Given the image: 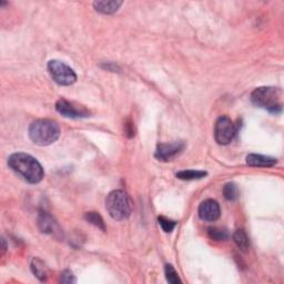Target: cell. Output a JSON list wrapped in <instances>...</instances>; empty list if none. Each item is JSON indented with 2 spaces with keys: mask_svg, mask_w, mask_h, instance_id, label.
Here are the masks:
<instances>
[{
  "mask_svg": "<svg viewBox=\"0 0 284 284\" xmlns=\"http://www.w3.org/2000/svg\"><path fill=\"white\" fill-rule=\"evenodd\" d=\"M48 71L53 81L60 86H71L77 81V75L74 69L60 60H50Z\"/></svg>",
  "mask_w": 284,
  "mask_h": 284,
  "instance_id": "5b68a950",
  "label": "cell"
},
{
  "mask_svg": "<svg viewBox=\"0 0 284 284\" xmlns=\"http://www.w3.org/2000/svg\"><path fill=\"white\" fill-rule=\"evenodd\" d=\"M105 209L114 220H126L131 215V202L128 194L122 190L110 192L105 199Z\"/></svg>",
  "mask_w": 284,
  "mask_h": 284,
  "instance_id": "277c9868",
  "label": "cell"
},
{
  "mask_svg": "<svg viewBox=\"0 0 284 284\" xmlns=\"http://www.w3.org/2000/svg\"><path fill=\"white\" fill-rule=\"evenodd\" d=\"M85 219H86V221L89 222V223H91L92 226H94L96 228L100 229L102 231V232H104L105 231V224H104V221H103V219L102 217L99 215V213L97 212H87L86 215H85Z\"/></svg>",
  "mask_w": 284,
  "mask_h": 284,
  "instance_id": "2e32d148",
  "label": "cell"
},
{
  "mask_svg": "<svg viewBox=\"0 0 284 284\" xmlns=\"http://www.w3.org/2000/svg\"><path fill=\"white\" fill-rule=\"evenodd\" d=\"M122 2H94L93 8L103 15H112L118 11Z\"/></svg>",
  "mask_w": 284,
  "mask_h": 284,
  "instance_id": "7c38bea8",
  "label": "cell"
},
{
  "mask_svg": "<svg viewBox=\"0 0 284 284\" xmlns=\"http://www.w3.org/2000/svg\"><path fill=\"white\" fill-rule=\"evenodd\" d=\"M185 149V144L182 141L171 142V144L158 145L156 150V158L160 161H170L176 155Z\"/></svg>",
  "mask_w": 284,
  "mask_h": 284,
  "instance_id": "ba28073f",
  "label": "cell"
},
{
  "mask_svg": "<svg viewBox=\"0 0 284 284\" xmlns=\"http://www.w3.org/2000/svg\"><path fill=\"white\" fill-rule=\"evenodd\" d=\"M206 174L205 171H199V170H183L176 173V178L180 180H199L202 179Z\"/></svg>",
  "mask_w": 284,
  "mask_h": 284,
  "instance_id": "9a60e30c",
  "label": "cell"
},
{
  "mask_svg": "<svg viewBox=\"0 0 284 284\" xmlns=\"http://www.w3.org/2000/svg\"><path fill=\"white\" fill-rule=\"evenodd\" d=\"M239 188L233 182H229L223 187V195L228 201H235L239 198Z\"/></svg>",
  "mask_w": 284,
  "mask_h": 284,
  "instance_id": "e0dca14e",
  "label": "cell"
},
{
  "mask_svg": "<svg viewBox=\"0 0 284 284\" xmlns=\"http://www.w3.org/2000/svg\"><path fill=\"white\" fill-rule=\"evenodd\" d=\"M238 128L227 116L219 118L215 124V139L220 146H227L233 141Z\"/></svg>",
  "mask_w": 284,
  "mask_h": 284,
  "instance_id": "8992f818",
  "label": "cell"
},
{
  "mask_svg": "<svg viewBox=\"0 0 284 284\" xmlns=\"http://www.w3.org/2000/svg\"><path fill=\"white\" fill-rule=\"evenodd\" d=\"M8 165L16 173L21 175L27 182L39 183L44 179V169L38 160L28 153L17 152L11 155L8 159Z\"/></svg>",
  "mask_w": 284,
  "mask_h": 284,
  "instance_id": "6da1fadb",
  "label": "cell"
},
{
  "mask_svg": "<svg viewBox=\"0 0 284 284\" xmlns=\"http://www.w3.org/2000/svg\"><path fill=\"white\" fill-rule=\"evenodd\" d=\"M38 228L43 233L56 234L59 232V226L50 213L47 211H40L38 215Z\"/></svg>",
  "mask_w": 284,
  "mask_h": 284,
  "instance_id": "30bf717a",
  "label": "cell"
},
{
  "mask_svg": "<svg viewBox=\"0 0 284 284\" xmlns=\"http://www.w3.org/2000/svg\"><path fill=\"white\" fill-rule=\"evenodd\" d=\"M29 137L36 145L41 147L50 146L60 137V127L53 120H36L29 127Z\"/></svg>",
  "mask_w": 284,
  "mask_h": 284,
  "instance_id": "7a4b0ae2",
  "label": "cell"
},
{
  "mask_svg": "<svg viewBox=\"0 0 284 284\" xmlns=\"http://www.w3.org/2000/svg\"><path fill=\"white\" fill-rule=\"evenodd\" d=\"M158 221H159L160 227H161L164 232H167V233L172 232L174 228L176 227V222L173 220H170V219H168V218L159 217Z\"/></svg>",
  "mask_w": 284,
  "mask_h": 284,
  "instance_id": "ffe728a7",
  "label": "cell"
},
{
  "mask_svg": "<svg viewBox=\"0 0 284 284\" xmlns=\"http://www.w3.org/2000/svg\"><path fill=\"white\" fill-rule=\"evenodd\" d=\"M208 235L210 236V239L215 240V241H224L229 238L228 231L221 229V228H217V227H211L208 229Z\"/></svg>",
  "mask_w": 284,
  "mask_h": 284,
  "instance_id": "ac0fdd59",
  "label": "cell"
},
{
  "mask_svg": "<svg viewBox=\"0 0 284 284\" xmlns=\"http://www.w3.org/2000/svg\"><path fill=\"white\" fill-rule=\"evenodd\" d=\"M277 160L275 158H272L269 156H262V155H256V153H251L246 157V163L250 167H257V168H270L276 164Z\"/></svg>",
  "mask_w": 284,
  "mask_h": 284,
  "instance_id": "8fae6325",
  "label": "cell"
},
{
  "mask_svg": "<svg viewBox=\"0 0 284 284\" xmlns=\"http://www.w3.org/2000/svg\"><path fill=\"white\" fill-rule=\"evenodd\" d=\"M233 241L241 251L246 252L250 247V240L243 230H236L233 234Z\"/></svg>",
  "mask_w": 284,
  "mask_h": 284,
  "instance_id": "5bb4252c",
  "label": "cell"
},
{
  "mask_svg": "<svg viewBox=\"0 0 284 284\" xmlns=\"http://www.w3.org/2000/svg\"><path fill=\"white\" fill-rule=\"evenodd\" d=\"M164 273H165V279L171 284H178L181 283V279L175 269L171 264H167L164 268Z\"/></svg>",
  "mask_w": 284,
  "mask_h": 284,
  "instance_id": "d6986e66",
  "label": "cell"
},
{
  "mask_svg": "<svg viewBox=\"0 0 284 284\" xmlns=\"http://www.w3.org/2000/svg\"><path fill=\"white\" fill-rule=\"evenodd\" d=\"M221 210L220 205L217 202L216 200L208 199L203 201L202 203L199 206V217L204 221L213 222L217 221L220 218Z\"/></svg>",
  "mask_w": 284,
  "mask_h": 284,
  "instance_id": "9c48e42d",
  "label": "cell"
},
{
  "mask_svg": "<svg viewBox=\"0 0 284 284\" xmlns=\"http://www.w3.org/2000/svg\"><path fill=\"white\" fill-rule=\"evenodd\" d=\"M56 110L59 114L70 119H80V118H87L90 115L85 106L70 102L66 99H59L56 103Z\"/></svg>",
  "mask_w": 284,
  "mask_h": 284,
  "instance_id": "52a82bcc",
  "label": "cell"
},
{
  "mask_svg": "<svg viewBox=\"0 0 284 284\" xmlns=\"http://www.w3.org/2000/svg\"><path fill=\"white\" fill-rule=\"evenodd\" d=\"M60 282L61 283H76L77 279L75 277L73 272H71L70 270H66L61 273Z\"/></svg>",
  "mask_w": 284,
  "mask_h": 284,
  "instance_id": "44dd1931",
  "label": "cell"
},
{
  "mask_svg": "<svg viewBox=\"0 0 284 284\" xmlns=\"http://www.w3.org/2000/svg\"><path fill=\"white\" fill-rule=\"evenodd\" d=\"M6 248H7V245H6V242H5V239H3V253H5V251H6Z\"/></svg>",
  "mask_w": 284,
  "mask_h": 284,
  "instance_id": "7402d4cb",
  "label": "cell"
},
{
  "mask_svg": "<svg viewBox=\"0 0 284 284\" xmlns=\"http://www.w3.org/2000/svg\"><path fill=\"white\" fill-rule=\"evenodd\" d=\"M31 270L33 274L38 277L41 282H45L48 279V269L43 260L39 258H33L31 261Z\"/></svg>",
  "mask_w": 284,
  "mask_h": 284,
  "instance_id": "4fadbf2b",
  "label": "cell"
},
{
  "mask_svg": "<svg viewBox=\"0 0 284 284\" xmlns=\"http://www.w3.org/2000/svg\"><path fill=\"white\" fill-rule=\"evenodd\" d=\"M254 105L262 108L270 114L279 115L282 112V91L275 87H260L251 94Z\"/></svg>",
  "mask_w": 284,
  "mask_h": 284,
  "instance_id": "3957f363",
  "label": "cell"
}]
</instances>
